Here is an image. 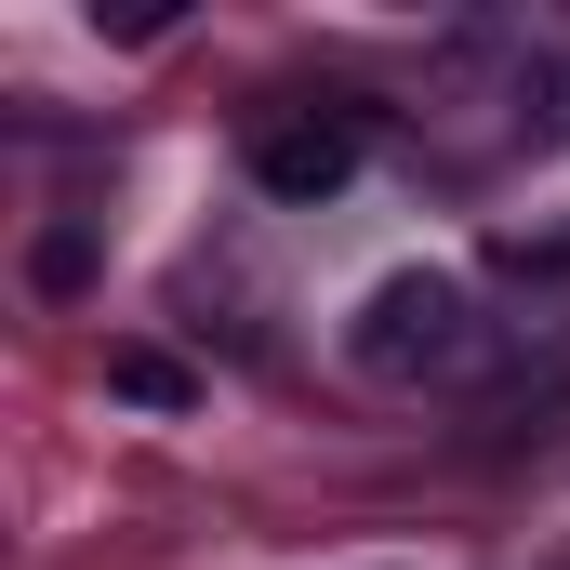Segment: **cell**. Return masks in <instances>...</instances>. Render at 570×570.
Segmentation results:
<instances>
[{
	"label": "cell",
	"instance_id": "3957f363",
	"mask_svg": "<svg viewBox=\"0 0 570 570\" xmlns=\"http://www.w3.org/2000/svg\"><path fill=\"white\" fill-rule=\"evenodd\" d=\"M491 279L518 292L531 318H570V226H504L491 239Z\"/></svg>",
	"mask_w": 570,
	"mask_h": 570
},
{
	"label": "cell",
	"instance_id": "6da1fadb",
	"mask_svg": "<svg viewBox=\"0 0 570 570\" xmlns=\"http://www.w3.org/2000/svg\"><path fill=\"white\" fill-rule=\"evenodd\" d=\"M478 345H491L478 332V292L451 279V266H399V279L358 292V318H345V358L372 385H451Z\"/></svg>",
	"mask_w": 570,
	"mask_h": 570
},
{
	"label": "cell",
	"instance_id": "8992f818",
	"mask_svg": "<svg viewBox=\"0 0 570 570\" xmlns=\"http://www.w3.org/2000/svg\"><path fill=\"white\" fill-rule=\"evenodd\" d=\"M107 385H120L134 412H186V399H199V372L159 358V345H107Z\"/></svg>",
	"mask_w": 570,
	"mask_h": 570
},
{
	"label": "cell",
	"instance_id": "7a4b0ae2",
	"mask_svg": "<svg viewBox=\"0 0 570 570\" xmlns=\"http://www.w3.org/2000/svg\"><path fill=\"white\" fill-rule=\"evenodd\" d=\"M239 173H253V199H279V213L345 199V186H358V107H292V120H253Z\"/></svg>",
	"mask_w": 570,
	"mask_h": 570
},
{
	"label": "cell",
	"instance_id": "277c9868",
	"mask_svg": "<svg viewBox=\"0 0 570 570\" xmlns=\"http://www.w3.org/2000/svg\"><path fill=\"white\" fill-rule=\"evenodd\" d=\"M570 412V372H544V385H504V399H478V425H464V451H544Z\"/></svg>",
	"mask_w": 570,
	"mask_h": 570
},
{
	"label": "cell",
	"instance_id": "5b68a950",
	"mask_svg": "<svg viewBox=\"0 0 570 570\" xmlns=\"http://www.w3.org/2000/svg\"><path fill=\"white\" fill-rule=\"evenodd\" d=\"M27 292H40V305H80V292H94V213H53V226L27 239Z\"/></svg>",
	"mask_w": 570,
	"mask_h": 570
}]
</instances>
